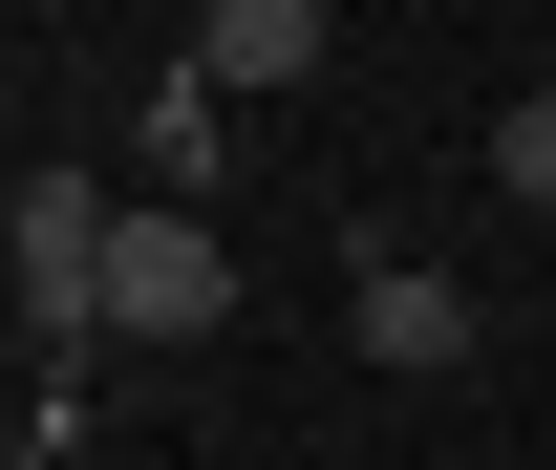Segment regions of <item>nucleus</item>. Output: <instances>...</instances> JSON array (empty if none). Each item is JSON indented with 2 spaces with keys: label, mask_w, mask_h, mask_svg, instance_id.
Returning <instances> with one entry per match:
<instances>
[{
  "label": "nucleus",
  "mask_w": 556,
  "mask_h": 470,
  "mask_svg": "<svg viewBox=\"0 0 556 470\" xmlns=\"http://www.w3.org/2000/svg\"><path fill=\"white\" fill-rule=\"evenodd\" d=\"M321 65H343V22H321V0H214V22H193V86H214V107L321 86Z\"/></svg>",
  "instance_id": "nucleus-4"
},
{
  "label": "nucleus",
  "mask_w": 556,
  "mask_h": 470,
  "mask_svg": "<svg viewBox=\"0 0 556 470\" xmlns=\"http://www.w3.org/2000/svg\"><path fill=\"white\" fill-rule=\"evenodd\" d=\"M492 193H514V214H556V86L514 107V129H492Z\"/></svg>",
  "instance_id": "nucleus-6"
},
{
  "label": "nucleus",
  "mask_w": 556,
  "mask_h": 470,
  "mask_svg": "<svg viewBox=\"0 0 556 470\" xmlns=\"http://www.w3.org/2000/svg\"><path fill=\"white\" fill-rule=\"evenodd\" d=\"M343 321H364V364H386V385H450V364H471V278L450 257H386V236H364V278H343Z\"/></svg>",
  "instance_id": "nucleus-3"
},
{
  "label": "nucleus",
  "mask_w": 556,
  "mask_h": 470,
  "mask_svg": "<svg viewBox=\"0 0 556 470\" xmlns=\"http://www.w3.org/2000/svg\"><path fill=\"white\" fill-rule=\"evenodd\" d=\"M236 321V236H214L193 193H129V236H108V342H214Z\"/></svg>",
  "instance_id": "nucleus-2"
},
{
  "label": "nucleus",
  "mask_w": 556,
  "mask_h": 470,
  "mask_svg": "<svg viewBox=\"0 0 556 470\" xmlns=\"http://www.w3.org/2000/svg\"><path fill=\"white\" fill-rule=\"evenodd\" d=\"M108 236H129V193H86V172H22L0 193V278H22V364L43 385L108 342Z\"/></svg>",
  "instance_id": "nucleus-1"
},
{
  "label": "nucleus",
  "mask_w": 556,
  "mask_h": 470,
  "mask_svg": "<svg viewBox=\"0 0 556 470\" xmlns=\"http://www.w3.org/2000/svg\"><path fill=\"white\" fill-rule=\"evenodd\" d=\"M193 172H214V86L172 65V86H150V193H193Z\"/></svg>",
  "instance_id": "nucleus-5"
}]
</instances>
